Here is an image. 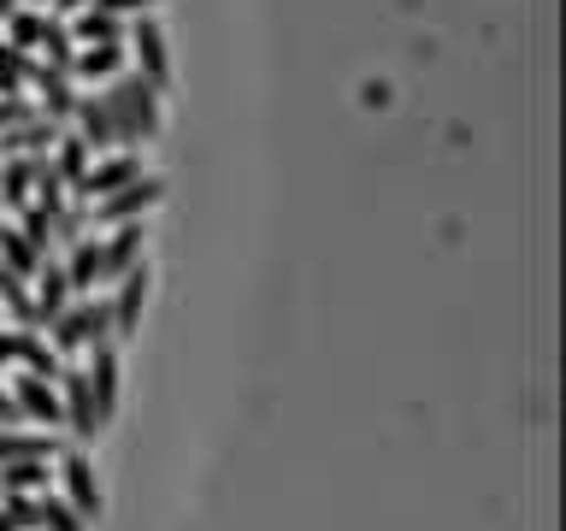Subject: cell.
Returning <instances> with one entry per match:
<instances>
[{
    "label": "cell",
    "mask_w": 566,
    "mask_h": 531,
    "mask_svg": "<svg viewBox=\"0 0 566 531\" xmlns=\"http://www.w3.org/2000/svg\"><path fill=\"white\" fill-rule=\"evenodd\" d=\"M101 101H106V118H113L118 148H136V142L159 136V88L142 77V71H118V77H106Z\"/></svg>",
    "instance_id": "cell-1"
},
{
    "label": "cell",
    "mask_w": 566,
    "mask_h": 531,
    "mask_svg": "<svg viewBox=\"0 0 566 531\" xmlns=\"http://www.w3.org/2000/svg\"><path fill=\"white\" fill-rule=\"evenodd\" d=\"M88 237V201H65L60 212H53V248H71Z\"/></svg>",
    "instance_id": "cell-26"
},
{
    "label": "cell",
    "mask_w": 566,
    "mask_h": 531,
    "mask_svg": "<svg viewBox=\"0 0 566 531\" xmlns=\"http://www.w3.org/2000/svg\"><path fill=\"white\" fill-rule=\"evenodd\" d=\"M136 177H142L136 148H118V154H106V159H88L83 184L71 189V195H77V201H101V195H113V189H124V184H136Z\"/></svg>",
    "instance_id": "cell-4"
},
{
    "label": "cell",
    "mask_w": 566,
    "mask_h": 531,
    "mask_svg": "<svg viewBox=\"0 0 566 531\" xmlns=\"http://www.w3.org/2000/svg\"><path fill=\"white\" fill-rule=\"evenodd\" d=\"M48 53V65H60V71H71V60H77V42H71V30L60 24V18H42V42H35Z\"/></svg>",
    "instance_id": "cell-25"
},
{
    "label": "cell",
    "mask_w": 566,
    "mask_h": 531,
    "mask_svg": "<svg viewBox=\"0 0 566 531\" xmlns=\"http://www.w3.org/2000/svg\"><path fill=\"white\" fill-rule=\"evenodd\" d=\"M124 48H130L136 60H142V77H148L154 88H166V83H171V53H166V30H159L148 12H142L136 24L124 30Z\"/></svg>",
    "instance_id": "cell-5"
},
{
    "label": "cell",
    "mask_w": 566,
    "mask_h": 531,
    "mask_svg": "<svg viewBox=\"0 0 566 531\" xmlns=\"http://www.w3.org/2000/svg\"><path fill=\"white\" fill-rule=\"evenodd\" d=\"M18 230H24V237H30V248H35V254H53V219H48V212L42 207H24V212H18Z\"/></svg>",
    "instance_id": "cell-29"
},
{
    "label": "cell",
    "mask_w": 566,
    "mask_h": 531,
    "mask_svg": "<svg viewBox=\"0 0 566 531\" xmlns=\"http://www.w3.org/2000/svg\"><path fill=\"white\" fill-rule=\"evenodd\" d=\"M124 60H130V48L124 42H95V48H77V60H71V77H118Z\"/></svg>",
    "instance_id": "cell-18"
},
{
    "label": "cell",
    "mask_w": 566,
    "mask_h": 531,
    "mask_svg": "<svg viewBox=\"0 0 566 531\" xmlns=\"http://www.w3.org/2000/svg\"><path fill=\"white\" fill-rule=\"evenodd\" d=\"M88 348H95V366L83 378H88V396H95V419L106 425L118 414V348L113 343H88Z\"/></svg>",
    "instance_id": "cell-11"
},
{
    "label": "cell",
    "mask_w": 566,
    "mask_h": 531,
    "mask_svg": "<svg viewBox=\"0 0 566 531\" xmlns=\"http://www.w3.org/2000/svg\"><path fill=\"white\" fill-rule=\"evenodd\" d=\"M71 118H77V136H83L95 154L118 148V136H113V118H106V101H101V95H77V106H71Z\"/></svg>",
    "instance_id": "cell-16"
},
{
    "label": "cell",
    "mask_w": 566,
    "mask_h": 531,
    "mask_svg": "<svg viewBox=\"0 0 566 531\" xmlns=\"http://www.w3.org/2000/svg\"><path fill=\"white\" fill-rule=\"evenodd\" d=\"M7 42H12V48H35V42H42V12H35V7H12Z\"/></svg>",
    "instance_id": "cell-28"
},
{
    "label": "cell",
    "mask_w": 566,
    "mask_h": 531,
    "mask_svg": "<svg viewBox=\"0 0 566 531\" xmlns=\"http://www.w3.org/2000/svg\"><path fill=\"white\" fill-rule=\"evenodd\" d=\"M60 131H65V124H53V118H24V124H12V131H0V154H30V159H42V154H53Z\"/></svg>",
    "instance_id": "cell-13"
},
{
    "label": "cell",
    "mask_w": 566,
    "mask_h": 531,
    "mask_svg": "<svg viewBox=\"0 0 566 531\" xmlns=\"http://www.w3.org/2000/svg\"><path fill=\"white\" fill-rule=\"evenodd\" d=\"M0 425H24V414H18V402H12L7 384H0Z\"/></svg>",
    "instance_id": "cell-31"
},
{
    "label": "cell",
    "mask_w": 566,
    "mask_h": 531,
    "mask_svg": "<svg viewBox=\"0 0 566 531\" xmlns=\"http://www.w3.org/2000/svg\"><path fill=\"white\" fill-rule=\"evenodd\" d=\"M30 88H42V101H35V113L53 118V124H71V106H77V95H71V71L48 65V60H30Z\"/></svg>",
    "instance_id": "cell-6"
},
{
    "label": "cell",
    "mask_w": 566,
    "mask_h": 531,
    "mask_svg": "<svg viewBox=\"0 0 566 531\" xmlns=\"http://www.w3.org/2000/svg\"><path fill=\"white\" fill-rule=\"evenodd\" d=\"M0 490H12V496H35V490H48V455L0 460Z\"/></svg>",
    "instance_id": "cell-21"
},
{
    "label": "cell",
    "mask_w": 566,
    "mask_h": 531,
    "mask_svg": "<svg viewBox=\"0 0 566 531\" xmlns=\"http://www.w3.org/2000/svg\"><path fill=\"white\" fill-rule=\"evenodd\" d=\"M12 7H24V0H0V24H7V18H12Z\"/></svg>",
    "instance_id": "cell-34"
},
{
    "label": "cell",
    "mask_w": 566,
    "mask_h": 531,
    "mask_svg": "<svg viewBox=\"0 0 566 531\" xmlns=\"http://www.w3.org/2000/svg\"><path fill=\"white\" fill-rule=\"evenodd\" d=\"M53 171H60V184L65 189H77L83 184V171H88V159H95V148H88V142L77 136V131H60V142H53Z\"/></svg>",
    "instance_id": "cell-19"
},
{
    "label": "cell",
    "mask_w": 566,
    "mask_h": 531,
    "mask_svg": "<svg viewBox=\"0 0 566 531\" xmlns=\"http://www.w3.org/2000/svg\"><path fill=\"white\" fill-rule=\"evenodd\" d=\"M0 260H7V266H12V272L24 278V283H30L35 272H42V254L30 248V237H24L18 225H0Z\"/></svg>",
    "instance_id": "cell-22"
},
{
    "label": "cell",
    "mask_w": 566,
    "mask_h": 531,
    "mask_svg": "<svg viewBox=\"0 0 566 531\" xmlns=\"http://www.w3.org/2000/svg\"><path fill=\"white\" fill-rule=\"evenodd\" d=\"M12 402H18V414L35 419V425H60V384L53 378H35V372H18L12 378Z\"/></svg>",
    "instance_id": "cell-8"
},
{
    "label": "cell",
    "mask_w": 566,
    "mask_h": 531,
    "mask_svg": "<svg viewBox=\"0 0 566 531\" xmlns=\"http://www.w3.org/2000/svg\"><path fill=\"white\" fill-rule=\"evenodd\" d=\"M0 366H18V331H0Z\"/></svg>",
    "instance_id": "cell-32"
},
{
    "label": "cell",
    "mask_w": 566,
    "mask_h": 531,
    "mask_svg": "<svg viewBox=\"0 0 566 531\" xmlns=\"http://www.w3.org/2000/svg\"><path fill=\"white\" fill-rule=\"evenodd\" d=\"M71 308V283H65V266L60 260H42V272H35V325H48V319H60Z\"/></svg>",
    "instance_id": "cell-14"
},
{
    "label": "cell",
    "mask_w": 566,
    "mask_h": 531,
    "mask_svg": "<svg viewBox=\"0 0 566 531\" xmlns=\"http://www.w3.org/2000/svg\"><path fill=\"white\" fill-rule=\"evenodd\" d=\"M60 266H65V283H71V295H95V283H101V237H83V242H71Z\"/></svg>",
    "instance_id": "cell-15"
},
{
    "label": "cell",
    "mask_w": 566,
    "mask_h": 531,
    "mask_svg": "<svg viewBox=\"0 0 566 531\" xmlns=\"http://www.w3.org/2000/svg\"><path fill=\"white\" fill-rule=\"evenodd\" d=\"M148 260H136L130 272L118 278V295H113V336H136L142 325V301H148Z\"/></svg>",
    "instance_id": "cell-9"
},
{
    "label": "cell",
    "mask_w": 566,
    "mask_h": 531,
    "mask_svg": "<svg viewBox=\"0 0 566 531\" xmlns=\"http://www.w3.org/2000/svg\"><path fill=\"white\" fill-rule=\"evenodd\" d=\"M53 384H60V414H65L60 425H65L71 437H95V431H101V419H95V396H88V378H83V372H60Z\"/></svg>",
    "instance_id": "cell-7"
},
{
    "label": "cell",
    "mask_w": 566,
    "mask_h": 531,
    "mask_svg": "<svg viewBox=\"0 0 566 531\" xmlns=\"http://www.w3.org/2000/svg\"><path fill=\"white\" fill-rule=\"evenodd\" d=\"M24 77H30V53L0 42V95H24Z\"/></svg>",
    "instance_id": "cell-27"
},
{
    "label": "cell",
    "mask_w": 566,
    "mask_h": 531,
    "mask_svg": "<svg viewBox=\"0 0 566 531\" xmlns=\"http://www.w3.org/2000/svg\"><path fill=\"white\" fill-rule=\"evenodd\" d=\"M166 201V184L159 177H136V184H124V189H113V195H101V201H88L95 212H88V225H130V219H142L148 207H159Z\"/></svg>",
    "instance_id": "cell-3"
},
{
    "label": "cell",
    "mask_w": 566,
    "mask_h": 531,
    "mask_svg": "<svg viewBox=\"0 0 566 531\" xmlns=\"http://www.w3.org/2000/svg\"><path fill=\"white\" fill-rule=\"evenodd\" d=\"M30 531H88V520H77V508L65 496H30Z\"/></svg>",
    "instance_id": "cell-20"
},
{
    "label": "cell",
    "mask_w": 566,
    "mask_h": 531,
    "mask_svg": "<svg viewBox=\"0 0 566 531\" xmlns=\"http://www.w3.org/2000/svg\"><path fill=\"white\" fill-rule=\"evenodd\" d=\"M60 478H65V502L77 508V520H101V485L95 467L83 455H60Z\"/></svg>",
    "instance_id": "cell-12"
},
{
    "label": "cell",
    "mask_w": 566,
    "mask_h": 531,
    "mask_svg": "<svg viewBox=\"0 0 566 531\" xmlns=\"http://www.w3.org/2000/svg\"><path fill=\"white\" fill-rule=\"evenodd\" d=\"M53 12H77V7H88V0H48Z\"/></svg>",
    "instance_id": "cell-33"
},
{
    "label": "cell",
    "mask_w": 566,
    "mask_h": 531,
    "mask_svg": "<svg viewBox=\"0 0 566 531\" xmlns=\"http://www.w3.org/2000/svg\"><path fill=\"white\" fill-rule=\"evenodd\" d=\"M71 42H83V48H95V42H124V18L101 12V7H83L77 30H71Z\"/></svg>",
    "instance_id": "cell-24"
},
{
    "label": "cell",
    "mask_w": 566,
    "mask_h": 531,
    "mask_svg": "<svg viewBox=\"0 0 566 531\" xmlns=\"http://www.w3.org/2000/svg\"><path fill=\"white\" fill-rule=\"evenodd\" d=\"M18 366L35 372V378H60V354H53V343H42L35 331H18Z\"/></svg>",
    "instance_id": "cell-23"
},
{
    "label": "cell",
    "mask_w": 566,
    "mask_h": 531,
    "mask_svg": "<svg viewBox=\"0 0 566 531\" xmlns=\"http://www.w3.org/2000/svg\"><path fill=\"white\" fill-rule=\"evenodd\" d=\"M142 219H130V225H113V237H101V283H118L130 266L142 260Z\"/></svg>",
    "instance_id": "cell-10"
},
{
    "label": "cell",
    "mask_w": 566,
    "mask_h": 531,
    "mask_svg": "<svg viewBox=\"0 0 566 531\" xmlns=\"http://www.w3.org/2000/svg\"><path fill=\"white\" fill-rule=\"evenodd\" d=\"M88 7H101V12H113V18H124V12H148L154 0H88Z\"/></svg>",
    "instance_id": "cell-30"
},
{
    "label": "cell",
    "mask_w": 566,
    "mask_h": 531,
    "mask_svg": "<svg viewBox=\"0 0 566 531\" xmlns=\"http://www.w3.org/2000/svg\"><path fill=\"white\" fill-rule=\"evenodd\" d=\"M48 331H53V354H71V348L106 343V336H113V301H106V295L71 301L60 319H48Z\"/></svg>",
    "instance_id": "cell-2"
},
{
    "label": "cell",
    "mask_w": 566,
    "mask_h": 531,
    "mask_svg": "<svg viewBox=\"0 0 566 531\" xmlns=\"http://www.w3.org/2000/svg\"><path fill=\"white\" fill-rule=\"evenodd\" d=\"M30 184H35V159L30 154H7V159H0V207L24 212L30 207Z\"/></svg>",
    "instance_id": "cell-17"
}]
</instances>
